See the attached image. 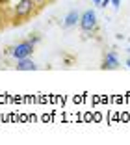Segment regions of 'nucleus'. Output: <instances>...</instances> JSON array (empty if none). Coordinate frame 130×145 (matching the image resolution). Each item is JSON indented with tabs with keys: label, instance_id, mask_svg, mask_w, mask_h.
<instances>
[{
	"label": "nucleus",
	"instance_id": "1",
	"mask_svg": "<svg viewBox=\"0 0 130 145\" xmlns=\"http://www.w3.org/2000/svg\"><path fill=\"white\" fill-rule=\"evenodd\" d=\"M37 8H35L34 0H19L17 4L13 6L11 9V26H21L24 24L26 21L37 15Z\"/></svg>",
	"mask_w": 130,
	"mask_h": 145
},
{
	"label": "nucleus",
	"instance_id": "2",
	"mask_svg": "<svg viewBox=\"0 0 130 145\" xmlns=\"http://www.w3.org/2000/svg\"><path fill=\"white\" fill-rule=\"evenodd\" d=\"M34 50H35L34 43L30 41V39H22L17 45H13V47L8 48V54H11L15 58V61H17V60H22V58H30V56L34 54Z\"/></svg>",
	"mask_w": 130,
	"mask_h": 145
},
{
	"label": "nucleus",
	"instance_id": "3",
	"mask_svg": "<svg viewBox=\"0 0 130 145\" xmlns=\"http://www.w3.org/2000/svg\"><path fill=\"white\" fill-rule=\"evenodd\" d=\"M80 30L86 32V34H95L99 30V22H97V13L93 9H86L82 15H80Z\"/></svg>",
	"mask_w": 130,
	"mask_h": 145
},
{
	"label": "nucleus",
	"instance_id": "4",
	"mask_svg": "<svg viewBox=\"0 0 130 145\" xmlns=\"http://www.w3.org/2000/svg\"><path fill=\"white\" fill-rule=\"evenodd\" d=\"M104 71H113V69L119 67V60H117V54L115 52H106L104 58H102V65H101Z\"/></svg>",
	"mask_w": 130,
	"mask_h": 145
},
{
	"label": "nucleus",
	"instance_id": "5",
	"mask_svg": "<svg viewBox=\"0 0 130 145\" xmlns=\"http://www.w3.org/2000/svg\"><path fill=\"white\" fill-rule=\"evenodd\" d=\"M15 69H17V71H35V69H37V65H35L34 60H32V56H30V58L17 60V65H15Z\"/></svg>",
	"mask_w": 130,
	"mask_h": 145
},
{
	"label": "nucleus",
	"instance_id": "6",
	"mask_svg": "<svg viewBox=\"0 0 130 145\" xmlns=\"http://www.w3.org/2000/svg\"><path fill=\"white\" fill-rule=\"evenodd\" d=\"M78 22H80V13H76L74 9H73V11L67 13V17L63 21V28H73V26H76Z\"/></svg>",
	"mask_w": 130,
	"mask_h": 145
},
{
	"label": "nucleus",
	"instance_id": "7",
	"mask_svg": "<svg viewBox=\"0 0 130 145\" xmlns=\"http://www.w3.org/2000/svg\"><path fill=\"white\" fill-rule=\"evenodd\" d=\"M35 2V8H37V11H41L45 6H48V4H52L54 0H34Z\"/></svg>",
	"mask_w": 130,
	"mask_h": 145
},
{
	"label": "nucleus",
	"instance_id": "8",
	"mask_svg": "<svg viewBox=\"0 0 130 145\" xmlns=\"http://www.w3.org/2000/svg\"><path fill=\"white\" fill-rule=\"evenodd\" d=\"M6 11H8V8H6V6H0V30H4L6 26H8L6 22H2V17H4Z\"/></svg>",
	"mask_w": 130,
	"mask_h": 145
},
{
	"label": "nucleus",
	"instance_id": "9",
	"mask_svg": "<svg viewBox=\"0 0 130 145\" xmlns=\"http://www.w3.org/2000/svg\"><path fill=\"white\" fill-rule=\"evenodd\" d=\"M112 6L113 8H119L121 6V0H112Z\"/></svg>",
	"mask_w": 130,
	"mask_h": 145
},
{
	"label": "nucleus",
	"instance_id": "10",
	"mask_svg": "<svg viewBox=\"0 0 130 145\" xmlns=\"http://www.w3.org/2000/svg\"><path fill=\"white\" fill-rule=\"evenodd\" d=\"M9 2H11V0H0V6H6V8H8Z\"/></svg>",
	"mask_w": 130,
	"mask_h": 145
},
{
	"label": "nucleus",
	"instance_id": "11",
	"mask_svg": "<svg viewBox=\"0 0 130 145\" xmlns=\"http://www.w3.org/2000/svg\"><path fill=\"white\" fill-rule=\"evenodd\" d=\"M110 2H112V0H102V2H101V6H102V8H106V6H108Z\"/></svg>",
	"mask_w": 130,
	"mask_h": 145
},
{
	"label": "nucleus",
	"instance_id": "12",
	"mask_svg": "<svg viewBox=\"0 0 130 145\" xmlns=\"http://www.w3.org/2000/svg\"><path fill=\"white\" fill-rule=\"evenodd\" d=\"M93 2H95L97 6H101V2H102V0H93Z\"/></svg>",
	"mask_w": 130,
	"mask_h": 145
},
{
	"label": "nucleus",
	"instance_id": "13",
	"mask_svg": "<svg viewBox=\"0 0 130 145\" xmlns=\"http://www.w3.org/2000/svg\"><path fill=\"white\" fill-rule=\"evenodd\" d=\"M126 65H128V69H130V56H128V60H126Z\"/></svg>",
	"mask_w": 130,
	"mask_h": 145
}]
</instances>
